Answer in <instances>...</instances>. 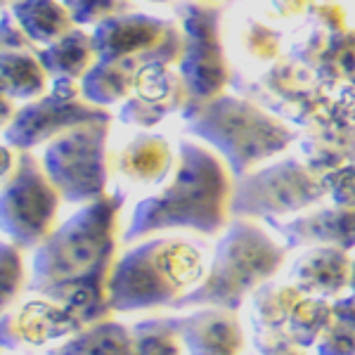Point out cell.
Masks as SVG:
<instances>
[{
	"label": "cell",
	"instance_id": "6da1fadb",
	"mask_svg": "<svg viewBox=\"0 0 355 355\" xmlns=\"http://www.w3.org/2000/svg\"><path fill=\"white\" fill-rule=\"evenodd\" d=\"M192 128L218 145L237 171L270 157L291 140L282 123L234 97L211 100L199 110Z\"/></svg>",
	"mask_w": 355,
	"mask_h": 355
},
{
	"label": "cell",
	"instance_id": "7a4b0ae2",
	"mask_svg": "<svg viewBox=\"0 0 355 355\" xmlns=\"http://www.w3.org/2000/svg\"><path fill=\"white\" fill-rule=\"evenodd\" d=\"M227 194V178L218 159L194 145H182V171L171 190L162 199L147 202L137 214L135 230L157 223H199L197 214H206L209 220L218 223V211ZM204 227V225H202Z\"/></svg>",
	"mask_w": 355,
	"mask_h": 355
},
{
	"label": "cell",
	"instance_id": "3957f363",
	"mask_svg": "<svg viewBox=\"0 0 355 355\" xmlns=\"http://www.w3.org/2000/svg\"><path fill=\"white\" fill-rule=\"evenodd\" d=\"M100 60H135L147 64H171L182 60L187 36L171 21L145 15H119L93 33Z\"/></svg>",
	"mask_w": 355,
	"mask_h": 355
},
{
	"label": "cell",
	"instance_id": "277c9868",
	"mask_svg": "<svg viewBox=\"0 0 355 355\" xmlns=\"http://www.w3.org/2000/svg\"><path fill=\"white\" fill-rule=\"evenodd\" d=\"M187 48L182 55V73L187 90L197 100H216L227 83L225 55L220 48V5L192 0L178 8Z\"/></svg>",
	"mask_w": 355,
	"mask_h": 355
},
{
	"label": "cell",
	"instance_id": "5b68a950",
	"mask_svg": "<svg viewBox=\"0 0 355 355\" xmlns=\"http://www.w3.org/2000/svg\"><path fill=\"white\" fill-rule=\"evenodd\" d=\"M107 121H93L73 128L53 142L45 157L50 178L69 199H85L105 185V137Z\"/></svg>",
	"mask_w": 355,
	"mask_h": 355
},
{
	"label": "cell",
	"instance_id": "8992f818",
	"mask_svg": "<svg viewBox=\"0 0 355 355\" xmlns=\"http://www.w3.org/2000/svg\"><path fill=\"white\" fill-rule=\"evenodd\" d=\"M105 119H110L105 112H97L95 107L78 100V88L73 81H57L53 95L26 107L15 119V125L10 128V140L19 147H31L71 125L78 128L83 123L105 121Z\"/></svg>",
	"mask_w": 355,
	"mask_h": 355
},
{
	"label": "cell",
	"instance_id": "52a82bcc",
	"mask_svg": "<svg viewBox=\"0 0 355 355\" xmlns=\"http://www.w3.org/2000/svg\"><path fill=\"white\" fill-rule=\"evenodd\" d=\"M318 194H322L318 178L311 175V171H306L303 166L287 162L246 180V185L242 187V197H239V206L249 211H287L313 202Z\"/></svg>",
	"mask_w": 355,
	"mask_h": 355
},
{
	"label": "cell",
	"instance_id": "ba28073f",
	"mask_svg": "<svg viewBox=\"0 0 355 355\" xmlns=\"http://www.w3.org/2000/svg\"><path fill=\"white\" fill-rule=\"evenodd\" d=\"M135 93H137L135 100H130L125 105L123 119L142 125H152L166 112H173L180 105L187 88L171 71L168 64H147L137 71Z\"/></svg>",
	"mask_w": 355,
	"mask_h": 355
},
{
	"label": "cell",
	"instance_id": "9c48e42d",
	"mask_svg": "<svg viewBox=\"0 0 355 355\" xmlns=\"http://www.w3.org/2000/svg\"><path fill=\"white\" fill-rule=\"evenodd\" d=\"M57 209V197L50 190L45 175L38 171L31 157L21 159V168L15 175V182L5 192V214L8 220L15 218L21 227L41 230L50 220V214Z\"/></svg>",
	"mask_w": 355,
	"mask_h": 355
},
{
	"label": "cell",
	"instance_id": "30bf717a",
	"mask_svg": "<svg viewBox=\"0 0 355 355\" xmlns=\"http://www.w3.org/2000/svg\"><path fill=\"white\" fill-rule=\"evenodd\" d=\"M12 15L31 41L55 45L71 33L73 17L60 0H19L12 5Z\"/></svg>",
	"mask_w": 355,
	"mask_h": 355
},
{
	"label": "cell",
	"instance_id": "8fae6325",
	"mask_svg": "<svg viewBox=\"0 0 355 355\" xmlns=\"http://www.w3.org/2000/svg\"><path fill=\"white\" fill-rule=\"evenodd\" d=\"M95 57L97 50L93 36H85L83 31H71L62 41L45 48L41 53V62L45 71L57 76V81H73L95 67Z\"/></svg>",
	"mask_w": 355,
	"mask_h": 355
},
{
	"label": "cell",
	"instance_id": "7c38bea8",
	"mask_svg": "<svg viewBox=\"0 0 355 355\" xmlns=\"http://www.w3.org/2000/svg\"><path fill=\"white\" fill-rule=\"evenodd\" d=\"M142 69L135 60H100L85 73L83 93L93 102H116L135 88L137 71Z\"/></svg>",
	"mask_w": 355,
	"mask_h": 355
},
{
	"label": "cell",
	"instance_id": "4fadbf2b",
	"mask_svg": "<svg viewBox=\"0 0 355 355\" xmlns=\"http://www.w3.org/2000/svg\"><path fill=\"white\" fill-rule=\"evenodd\" d=\"M308 159L315 168H334L355 157V133L346 121H331L318 128L306 142Z\"/></svg>",
	"mask_w": 355,
	"mask_h": 355
},
{
	"label": "cell",
	"instance_id": "5bb4252c",
	"mask_svg": "<svg viewBox=\"0 0 355 355\" xmlns=\"http://www.w3.org/2000/svg\"><path fill=\"white\" fill-rule=\"evenodd\" d=\"M45 88V67L41 57H33L21 50L3 53V90L5 97L12 95L19 100L38 95Z\"/></svg>",
	"mask_w": 355,
	"mask_h": 355
},
{
	"label": "cell",
	"instance_id": "9a60e30c",
	"mask_svg": "<svg viewBox=\"0 0 355 355\" xmlns=\"http://www.w3.org/2000/svg\"><path fill=\"white\" fill-rule=\"evenodd\" d=\"M168 154L162 137H137L123 154V171L135 180H154L168 166Z\"/></svg>",
	"mask_w": 355,
	"mask_h": 355
},
{
	"label": "cell",
	"instance_id": "2e32d148",
	"mask_svg": "<svg viewBox=\"0 0 355 355\" xmlns=\"http://www.w3.org/2000/svg\"><path fill=\"white\" fill-rule=\"evenodd\" d=\"M318 76L329 83L353 81L355 83V36L353 33L339 31L331 33L327 48L315 62Z\"/></svg>",
	"mask_w": 355,
	"mask_h": 355
},
{
	"label": "cell",
	"instance_id": "e0dca14e",
	"mask_svg": "<svg viewBox=\"0 0 355 355\" xmlns=\"http://www.w3.org/2000/svg\"><path fill=\"white\" fill-rule=\"evenodd\" d=\"M279 38L268 24L256 19H246L239 28V48L254 62H270L279 53Z\"/></svg>",
	"mask_w": 355,
	"mask_h": 355
},
{
	"label": "cell",
	"instance_id": "ac0fdd59",
	"mask_svg": "<svg viewBox=\"0 0 355 355\" xmlns=\"http://www.w3.org/2000/svg\"><path fill=\"white\" fill-rule=\"evenodd\" d=\"M69 8L76 24H105L112 17H119L128 10L125 0H62Z\"/></svg>",
	"mask_w": 355,
	"mask_h": 355
},
{
	"label": "cell",
	"instance_id": "d6986e66",
	"mask_svg": "<svg viewBox=\"0 0 355 355\" xmlns=\"http://www.w3.org/2000/svg\"><path fill=\"white\" fill-rule=\"evenodd\" d=\"M315 0H259L256 8L261 10V15L266 19H277V21H291L296 17L311 12Z\"/></svg>",
	"mask_w": 355,
	"mask_h": 355
},
{
	"label": "cell",
	"instance_id": "ffe728a7",
	"mask_svg": "<svg viewBox=\"0 0 355 355\" xmlns=\"http://www.w3.org/2000/svg\"><path fill=\"white\" fill-rule=\"evenodd\" d=\"M311 12L318 19V26L324 28L329 33H339L343 31V21H346V15H343V8L334 0H324V3H315Z\"/></svg>",
	"mask_w": 355,
	"mask_h": 355
},
{
	"label": "cell",
	"instance_id": "44dd1931",
	"mask_svg": "<svg viewBox=\"0 0 355 355\" xmlns=\"http://www.w3.org/2000/svg\"><path fill=\"white\" fill-rule=\"evenodd\" d=\"M31 38L24 33V28L19 26V21L10 19V12L3 15V45L5 50L15 48V50H24Z\"/></svg>",
	"mask_w": 355,
	"mask_h": 355
},
{
	"label": "cell",
	"instance_id": "7402d4cb",
	"mask_svg": "<svg viewBox=\"0 0 355 355\" xmlns=\"http://www.w3.org/2000/svg\"><path fill=\"white\" fill-rule=\"evenodd\" d=\"M206 3H216V0H206Z\"/></svg>",
	"mask_w": 355,
	"mask_h": 355
},
{
	"label": "cell",
	"instance_id": "603a6c76",
	"mask_svg": "<svg viewBox=\"0 0 355 355\" xmlns=\"http://www.w3.org/2000/svg\"><path fill=\"white\" fill-rule=\"evenodd\" d=\"M8 3H10V0H8ZM15 3H19V0H15Z\"/></svg>",
	"mask_w": 355,
	"mask_h": 355
}]
</instances>
